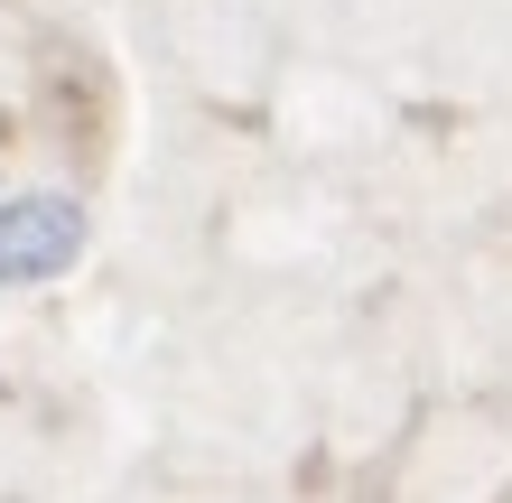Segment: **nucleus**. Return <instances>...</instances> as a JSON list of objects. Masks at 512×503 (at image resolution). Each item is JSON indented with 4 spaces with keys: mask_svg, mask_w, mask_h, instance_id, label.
<instances>
[{
    "mask_svg": "<svg viewBox=\"0 0 512 503\" xmlns=\"http://www.w3.org/2000/svg\"><path fill=\"white\" fill-rule=\"evenodd\" d=\"M84 261V205L75 196H0V289H38V280H66Z\"/></svg>",
    "mask_w": 512,
    "mask_h": 503,
    "instance_id": "f257e3e1",
    "label": "nucleus"
}]
</instances>
